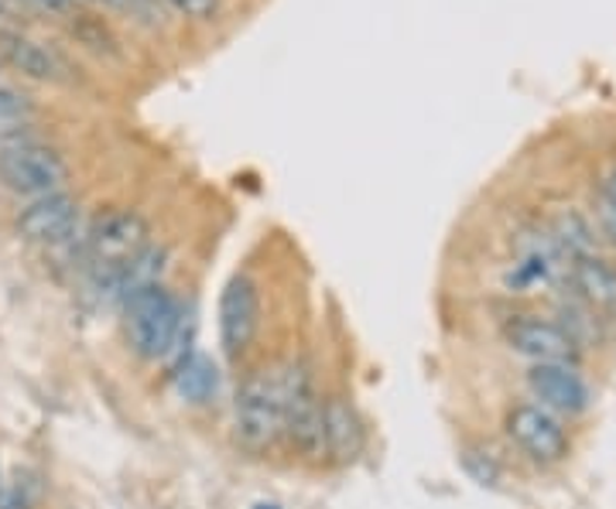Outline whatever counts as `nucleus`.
Wrapping results in <instances>:
<instances>
[{
	"label": "nucleus",
	"mask_w": 616,
	"mask_h": 509,
	"mask_svg": "<svg viewBox=\"0 0 616 509\" xmlns=\"http://www.w3.org/2000/svg\"><path fill=\"white\" fill-rule=\"evenodd\" d=\"M182 318H186L182 297L175 294L165 281L141 287L121 302V321H124L127 349L141 359V363H152V366H161L168 359V352L175 346V336H179Z\"/></svg>",
	"instance_id": "nucleus-2"
},
{
	"label": "nucleus",
	"mask_w": 616,
	"mask_h": 509,
	"mask_svg": "<svg viewBox=\"0 0 616 509\" xmlns=\"http://www.w3.org/2000/svg\"><path fill=\"white\" fill-rule=\"evenodd\" d=\"M233 438L250 455L281 444V383L278 370H250L233 394Z\"/></svg>",
	"instance_id": "nucleus-3"
},
{
	"label": "nucleus",
	"mask_w": 616,
	"mask_h": 509,
	"mask_svg": "<svg viewBox=\"0 0 616 509\" xmlns=\"http://www.w3.org/2000/svg\"><path fill=\"white\" fill-rule=\"evenodd\" d=\"M14 14H18V0H0V24L14 21Z\"/></svg>",
	"instance_id": "nucleus-23"
},
{
	"label": "nucleus",
	"mask_w": 616,
	"mask_h": 509,
	"mask_svg": "<svg viewBox=\"0 0 616 509\" xmlns=\"http://www.w3.org/2000/svg\"><path fill=\"white\" fill-rule=\"evenodd\" d=\"M462 468L480 486H493L496 478H501V465H496L493 455L483 452V448H466V452H462Z\"/></svg>",
	"instance_id": "nucleus-19"
},
{
	"label": "nucleus",
	"mask_w": 616,
	"mask_h": 509,
	"mask_svg": "<svg viewBox=\"0 0 616 509\" xmlns=\"http://www.w3.org/2000/svg\"><path fill=\"white\" fill-rule=\"evenodd\" d=\"M27 4L32 8H38V11H45V14H58V18H69V14H76V0H27Z\"/></svg>",
	"instance_id": "nucleus-22"
},
{
	"label": "nucleus",
	"mask_w": 616,
	"mask_h": 509,
	"mask_svg": "<svg viewBox=\"0 0 616 509\" xmlns=\"http://www.w3.org/2000/svg\"><path fill=\"white\" fill-rule=\"evenodd\" d=\"M175 383L179 397L192 407H205L213 404L220 394V366L213 363V355H205L202 349H195L186 363L168 376Z\"/></svg>",
	"instance_id": "nucleus-15"
},
{
	"label": "nucleus",
	"mask_w": 616,
	"mask_h": 509,
	"mask_svg": "<svg viewBox=\"0 0 616 509\" xmlns=\"http://www.w3.org/2000/svg\"><path fill=\"white\" fill-rule=\"evenodd\" d=\"M0 185L24 199H42L69 189V165L48 144L38 140H8L0 144Z\"/></svg>",
	"instance_id": "nucleus-5"
},
{
	"label": "nucleus",
	"mask_w": 616,
	"mask_h": 509,
	"mask_svg": "<svg viewBox=\"0 0 616 509\" xmlns=\"http://www.w3.org/2000/svg\"><path fill=\"white\" fill-rule=\"evenodd\" d=\"M165 14H175L189 24H213L223 18V0H158Z\"/></svg>",
	"instance_id": "nucleus-18"
},
{
	"label": "nucleus",
	"mask_w": 616,
	"mask_h": 509,
	"mask_svg": "<svg viewBox=\"0 0 616 509\" xmlns=\"http://www.w3.org/2000/svg\"><path fill=\"white\" fill-rule=\"evenodd\" d=\"M569 294L579 305L590 308L600 321L616 318V263L600 257V253H585L569 263L565 271Z\"/></svg>",
	"instance_id": "nucleus-12"
},
{
	"label": "nucleus",
	"mask_w": 616,
	"mask_h": 509,
	"mask_svg": "<svg viewBox=\"0 0 616 509\" xmlns=\"http://www.w3.org/2000/svg\"><path fill=\"white\" fill-rule=\"evenodd\" d=\"M600 219H603L606 233L616 239V168L603 178V185H600Z\"/></svg>",
	"instance_id": "nucleus-21"
},
{
	"label": "nucleus",
	"mask_w": 616,
	"mask_h": 509,
	"mask_svg": "<svg viewBox=\"0 0 616 509\" xmlns=\"http://www.w3.org/2000/svg\"><path fill=\"white\" fill-rule=\"evenodd\" d=\"M322 441H326V462L354 465L367 448L363 417L354 400L343 394L326 397V414H322Z\"/></svg>",
	"instance_id": "nucleus-13"
},
{
	"label": "nucleus",
	"mask_w": 616,
	"mask_h": 509,
	"mask_svg": "<svg viewBox=\"0 0 616 509\" xmlns=\"http://www.w3.org/2000/svg\"><path fill=\"white\" fill-rule=\"evenodd\" d=\"M254 509H281L278 502H254Z\"/></svg>",
	"instance_id": "nucleus-24"
},
{
	"label": "nucleus",
	"mask_w": 616,
	"mask_h": 509,
	"mask_svg": "<svg viewBox=\"0 0 616 509\" xmlns=\"http://www.w3.org/2000/svg\"><path fill=\"white\" fill-rule=\"evenodd\" d=\"M281 383V441H288L305 462H326L322 441V414L326 397L318 394L315 376L305 363H288L278 370Z\"/></svg>",
	"instance_id": "nucleus-4"
},
{
	"label": "nucleus",
	"mask_w": 616,
	"mask_h": 509,
	"mask_svg": "<svg viewBox=\"0 0 616 509\" xmlns=\"http://www.w3.org/2000/svg\"><path fill=\"white\" fill-rule=\"evenodd\" d=\"M152 244H155L152 219L137 213V208L113 205V208L97 213L79 233V263L86 267V278H90L93 294L110 302L113 281L121 278L124 267Z\"/></svg>",
	"instance_id": "nucleus-1"
},
{
	"label": "nucleus",
	"mask_w": 616,
	"mask_h": 509,
	"mask_svg": "<svg viewBox=\"0 0 616 509\" xmlns=\"http://www.w3.org/2000/svg\"><path fill=\"white\" fill-rule=\"evenodd\" d=\"M548 229L555 233V239H559V247L569 257V263L585 257V253H596V233H593L590 219H585L582 213H575V208H565V213L548 219Z\"/></svg>",
	"instance_id": "nucleus-16"
},
{
	"label": "nucleus",
	"mask_w": 616,
	"mask_h": 509,
	"mask_svg": "<svg viewBox=\"0 0 616 509\" xmlns=\"http://www.w3.org/2000/svg\"><path fill=\"white\" fill-rule=\"evenodd\" d=\"M504 339L531 366L579 363L582 359V346L565 332L559 321L545 318V315H514L504 325Z\"/></svg>",
	"instance_id": "nucleus-9"
},
{
	"label": "nucleus",
	"mask_w": 616,
	"mask_h": 509,
	"mask_svg": "<svg viewBox=\"0 0 616 509\" xmlns=\"http://www.w3.org/2000/svg\"><path fill=\"white\" fill-rule=\"evenodd\" d=\"M569 271V257L562 253L559 239L548 229V223H535L517 233L514 260L507 267V287L527 294L535 287H551Z\"/></svg>",
	"instance_id": "nucleus-6"
},
{
	"label": "nucleus",
	"mask_w": 616,
	"mask_h": 509,
	"mask_svg": "<svg viewBox=\"0 0 616 509\" xmlns=\"http://www.w3.org/2000/svg\"><path fill=\"white\" fill-rule=\"evenodd\" d=\"M32 124V100H27L21 89L8 86L0 79V137H14Z\"/></svg>",
	"instance_id": "nucleus-17"
},
{
	"label": "nucleus",
	"mask_w": 616,
	"mask_h": 509,
	"mask_svg": "<svg viewBox=\"0 0 616 509\" xmlns=\"http://www.w3.org/2000/svg\"><path fill=\"white\" fill-rule=\"evenodd\" d=\"M527 391L531 400L559 417H579L593 407L590 380L582 376L579 363H548L527 370Z\"/></svg>",
	"instance_id": "nucleus-11"
},
{
	"label": "nucleus",
	"mask_w": 616,
	"mask_h": 509,
	"mask_svg": "<svg viewBox=\"0 0 616 509\" xmlns=\"http://www.w3.org/2000/svg\"><path fill=\"white\" fill-rule=\"evenodd\" d=\"M0 58L35 82H66L72 76L63 55L35 38H27L18 27H0Z\"/></svg>",
	"instance_id": "nucleus-14"
},
{
	"label": "nucleus",
	"mask_w": 616,
	"mask_h": 509,
	"mask_svg": "<svg viewBox=\"0 0 616 509\" xmlns=\"http://www.w3.org/2000/svg\"><path fill=\"white\" fill-rule=\"evenodd\" d=\"M220 352L229 363H240L260 332V287L250 274H233L216 305Z\"/></svg>",
	"instance_id": "nucleus-7"
},
{
	"label": "nucleus",
	"mask_w": 616,
	"mask_h": 509,
	"mask_svg": "<svg viewBox=\"0 0 616 509\" xmlns=\"http://www.w3.org/2000/svg\"><path fill=\"white\" fill-rule=\"evenodd\" d=\"M14 229L27 244H42V247L72 244V236H79V202L76 195H69V189L32 199L18 213Z\"/></svg>",
	"instance_id": "nucleus-10"
},
{
	"label": "nucleus",
	"mask_w": 616,
	"mask_h": 509,
	"mask_svg": "<svg viewBox=\"0 0 616 509\" xmlns=\"http://www.w3.org/2000/svg\"><path fill=\"white\" fill-rule=\"evenodd\" d=\"M35 506V489L24 478H11L0 483V509H32Z\"/></svg>",
	"instance_id": "nucleus-20"
},
{
	"label": "nucleus",
	"mask_w": 616,
	"mask_h": 509,
	"mask_svg": "<svg viewBox=\"0 0 616 509\" xmlns=\"http://www.w3.org/2000/svg\"><path fill=\"white\" fill-rule=\"evenodd\" d=\"M504 431L517 452L535 465H559L569 455V431L559 414L541 404H514L504 417Z\"/></svg>",
	"instance_id": "nucleus-8"
}]
</instances>
